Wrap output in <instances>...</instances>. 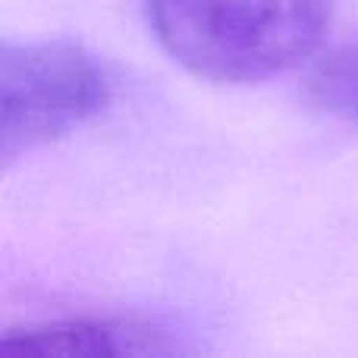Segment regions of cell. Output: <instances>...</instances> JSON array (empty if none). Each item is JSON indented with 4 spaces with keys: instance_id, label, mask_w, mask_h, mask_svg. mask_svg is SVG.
I'll return each mask as SVG.
<instances>
[{
    "instance_id": "1",
    "label": "cell",
    "mask_w": 358,
    "mask_h": 358,
    "mask_svg": "<svg viewBox=\"0 0 358 358\" xmlns=\"http://www.w3.org/2000/svg\"><path fill=\"white\" fill-rule=\"evenodd\" d=\"M336 0H145L170 60L220 85H248L299 66L321 48Z\"/></svg>"
},
{
    "instance_id": "2",
    "label": "cell",
    "mask_w": 358,
    "mask_h": 358,
    "mask_svg": "<svg viewBox=\"0 0 358 358\" xmlns=\"http://www.w3.org/2000/svg\"><path fill=\"white\" fill-rule=\"evenodd\" d=\"M110 101V76L85 48L69 41L0 48V157L57 142L98 117Z\"/></svg>"
},
{
    "instance_id": "3",
    "label": "cell",
    "mask_w": 358,
    "mask_h": 358,
    "mask_svg": "<svg viewBox=\"0 0 358 358\" xmlns=\"http://www.w3.org/2000/svg\"><path fill=\"white\" fill-rule=\"evenodd\" d=\"M179 336L136 315H82L60 321L25 324L0 336V355L19 358H132V355H182Z\"/></svg>"
},
{
    "instance_id": "4",
    "label": "cell",
    "mask_w": 358,
    "mask_h": 358,
    "mask_svg": "<svg viewBox=\"0 0 358 358\" xmlns=\"http://www.w3.org/2000/svg\"><path fill=\"white\" fill-rule=\"evenodd\" d=\"M305 98L327 117L358 126V41L340 44L311 63Z\"/></svg>"
}]
</instances>
